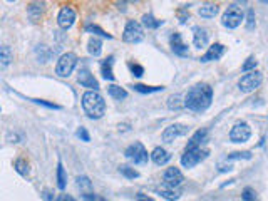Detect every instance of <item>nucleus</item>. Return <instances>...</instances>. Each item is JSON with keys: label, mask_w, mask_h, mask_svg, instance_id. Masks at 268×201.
Masks as SVG:
<instances>
[{"label": "nucleus", "mask_w": 268, "mask_h": 201, "mask_svg": "<svg viewBox=\"0 0 268 201\" xmlns=\"http://www.w3.org/2000/svg\"><path fill=\"white\" fill-rule=\"evenodd\" d=\"M211 100H213V89L208 84L199 82L194 84L186 92V96H184V108L194 111V113H203V111H206L211 106Z\"/></svg>", "instance_id": "nucleus-1"}, {"label": "nucleus", "mask_w": 268, "mask_h": 201, "mask_svg": "<svg viewBox=\"0 0 268 201\" xmlns=\"http://www.w3.org/2000/svg\"><path fill=\"white\" fill-rule=\"evenodd\" d=\"M82 109L91 119H99L106 113V100L97 91H87L82 94Z\"/></svg>", "instance_id": "nucleus-2"}, {"label": "nucleus", "mask_w": 268, "mask_h": 201, "mask_svg": "<svg viewBox=\"0 0 268 201\" xmlns=\"http://www.w3.org/2000/svg\"><path fill=\"white\" fill-rule=\"evenodd\" d=\"M243 20H245L243 9L238 7L237 4L228 5V9L225 10V14L221 17V24L223 27H226V29H237Z\"/></svg>", "instance_id": "nucleus-3"}, {"label": "nucleus", "mask_w": 268, "mask_h": 201, "mask_svg": "<svg viewBox=\"0 0 268 201\" xmlns=\"http://www.w3.org/2000/svg\"><path fill=\"white\" fill-rule=\"evenodd\" d=\"M208 156H210V151L205 148H194V149L184 148V153L181 156V164L184 168H194L201 161H205Z\"/></svg>", "instance_id": "nucleus-4"}, {"label": "nucleus", "mask_w": 268, "mask_h": 201, "mask_svg": "<svg viewBox=\"0 0 268 201\" xmlns=\"http://www.w3.org/2000/svg\"><path fill=\"white\" fill-rule=\"evenodd\" d=\"M77 65V55L72 54V52H67L62 54L55 64V74L60 76V77H69L72 74V71L76 69Z\"/></svg>", "instance_id": "nucleus-5"}, {"label": "nucleus", "mask_w": 268, "mask_h": 201, "mask_svg": "<svg viewBox=\"0 0 268 201\" xmlns=\"http://www.w3.org/2000/svg\"><path fill=\"white\" fill-rule=\"evenodd\" d=\"M263 82V74L258 71H253V72H248L245 74L242 79L238 81V89L242 92H253L255 89H258Z\"/></svg>", "instance_id": "nucleus-6"}, {"label": "nucleus", "mask_w": 268, "mask_h": 201, "mask_svg": "<svg viewBox=\"0 0 268 201\" xmlns=\"http://www.w3.org/2000/svg\"><path fill=\"white\" fill-rule=\"evenodd\" d=\"M144 39V30L143 25L136 20H129L124 27V32H122V41L127 44H138Z\"/></svg>", "instance_id": "nucleus-7"}, {"label": "nucleus", "mask_w": 268, "mask_h": 201, "mask_svg": "<svg viewBox=\"0 0 268 201\" xmlns=\"http://www.w3.org/2000/svg\"><path fill=\"white\" fill-rule=\"evenodd\" d=\"M124 156L129 161H132L134 164H146L149 159L148 151L141 143H132L131 146H127L124 151Z\"/></svg>", "instance_id": "nucleus-8"}, {"label": "nucleus", "mask_w": 268, "mask_h": 201, "mask_svg": "<svg viewBox=\"0 0 268 201\" xmlns=\"http://www.w3.org/2000/svg\"><path fill=\"white\" fill-rule=\"evenodd\" d=\"M250 138H251V127L248 122H245V121L234 122V126L230 131V141L242 144V143H247Z\"/></svg>", "instance_id": "nucleus-9"}, {"label": "nucleus", "mask_w": 268, "mask_h": 201, "mask_svg": "<svg viewBox=\"0 0 268 201\" xmlns=\"http://www.w3.org/2000/svg\"><path fill=\"white\" fill-rule=\"evenodd\" d=\"M189 131V127L186 124H171L170 127H166V129L163 131V141L164 143H171L175 141V139L181 138V136H186Z\"/></svg>", "instance_id": "nucleus-10"}, {"label": "nucleus", "mask_w": 268, "mask_h": 201, "mask_svg": "<svg viewBox=\"0 0 268 201\" xmlns=\"http://www.w3.org/2000/svg\"><path fill=\"white\" fill-rule=\"evenodd\" d=\"M74 22H76V10L72 9V7H62L60 9V12L57 15V24L60 29H71L72 25H74Z\"/></svg>", "instance_id": "nucleus-11"}, {"label": "nucleus", "mask_w": 268, "mask_h": 201, "mask_svg": "<svg viewBox=\"0 0 268 201\" xmlns=\"http://www.w3.org/2000/svg\"><path fill=\"white\" fill-rule=\"evenodd\" d=\"M163 180H164V184L166 186H171V188H176V186H180V184L183 183V173L178 170V168H168V170L164 171V175H163Z\"/></svg>", "instance_id": "nucleus-12"}, {"label": "nucleus", "mask_w": 268, "mask_h": 201, "mask_svg": "<svg viewBox=\"0 0 268 201\" xmlns=\"http://www.w3.org/2000/svg\"><path fill=\"white\" fill-rule=\"evenodd\" d=\"M77 82H79L82 87H87L89 91H97V89H99L97 79L91 74V71H89V69H81L79 71V76H77Z\"/></svg>", "instance_id": "nucleus-13"}, {"label": "nucleus", "mask_w": 268, "mask_h": 201, "mask_svg": "<svg viewBox=\"0 0 268 201\" xmlns=\"http://www.w3.org/2000/svg\"><path fill=\"white\" fill-rule=\"evenodd\" d=\"M170 44H171V50L175 52L176 55H181V57H186V55L189 54V49L186 44L183 42V37H181V34H171V37H170Z\"/></svg>", "instance_id": "nucleus-14"}, {"label": "nucleus", "mask_w": 268, "mask_h": 201, "mask_svg": "<svg viewBox=\"0 0 268 201\" xmlns=\"http://www.w3.org/2000/svg\"><path fill=\"white\" fill-rule=\"evenodd\" d=\"M226 47L223 46V44H213L208 50H206L205 55H201V62H211V60H218L223 57V54H225Z\"/></svg>", "instance_id": "nucleus-15"}, {"label": "nucleus", "mask_w": 268, "mask_h": 201, "mask_svg": "<svg viewBox=\"0 0 268 201\" xmlns=\"http://www.w3.org/2000/svg\"><path fill=\"white\" fill-rule=\"evenodd\" d=\"M210 42V34L205 27H194L193 29V44L196 49H203L208 46Z\"/></svg>", "instance_id": "nucleus-16"}, {"label": "nucleus", "mask_w": 268, "mask_h": 201, "mask_svg": "<svg viewBox=\"0 0 268 201\" xmlns=\"http://www.w3.org/2000/svg\"><path fill=\"white\" fill-rule=\"evenodd\" d=\"M206 138H208V131L206 129H198L196 132L189 138V141L186 144L188 149H194V148H203V144L206 143Z\"/></svg>", "instance_id": "nucleus-17"}, {"label": "nucleus", "mask_w": 268, "mask_h": 201, "mask_svg": "<svg viewBox=\"0 0 268 201\" xmlns=\"http://www.w3.org/2000/svg\"><path fill=\"white\" fill-rule=\"evenodd\" d=\"M151 159L154 161V164H158V166H164L168 161L171 159V154L168 153V151L164 148H154L153 149V153H151Z\"/></svg>", "instance_id": "nucleus-18"}, {"label": "nucleus", "mask_w": 268, "mask_h": 201, "mask_svg": "<svg viewBox=\"0 0 268 201\" xmlns=\"http://www.w3.org/2000/svg\"><path fill=\"white\" fill-rule=\"evenodd\" d=\"M156 193L161 194V196H163L164 199H168V201H176V199H180V196H181V191H178V189L171 188V186H166V184L159 186L158 189H156Z\"/></svg>", "instance_id": "nucleus-19"}, {"label": "nucleus", "mask_w": 268, "mask_h": 201, "mask_svg": "<svg viewBox=\"0 0 268 201\" xmlns=\"http://www.w3.org/2000/svg\"><path fill=\"white\" fill-rule=\"evenodd\" d=\"M113 64H114V57L113 55H109L108 59L103 60V64H100V74L106 81H114V72H113Z\"/></svg>", "instance_id": "nucleus-20"}, {"label": "nucleus", "mask_w": 268, "mask_h": 201, "mask_svg": "<svg viewBox=\"0 0 268 201\" xmlns=\"http://www.w3.org/2000/svg\"><path fill=\"white\" fill-rule=\"evenodd\" d=\"M87 50H89V54L94 55V57H99L100 52H103V41L97 37H91L87 42Z\"/></svg>", "instance_id": "nucleus-21"}, {"label": "nucleus", "mask_w": 268, "mask_h": 201, "mask_svg": "<svg viewBox=\"0 0 268 201\" xmlns=\"http://www.w3.org/2000/svg\"><path fill=\"white\" fill-rule=\"evenodd\" d=\"M220 12V7L216 4H206L203 7H199L198 14L203 17V19H213V17Z\"/></svg>", "instance_id": "nucleus-22"}, {"label": "nucleus", "mask_w": 268, "mask_h": 201, "mask_svg": "<svg viewBox=\"0 0 268 201\" xmlns=\"http://www.w3.org/2000/svg\"><path fill=\"white\" fill-rule=\"evenodd\" d=\"M76 181H77V188H79L84 194H92V183L87 176H77Z\"/></svg>", "instance_id": "nucleus-23"}, {"label": "nucleus", "mask_w": 268, "mask_h": 201, "mask_svg": "<svg viewBox=\"0 0 268 201\" xmlns=\"http://www.w3.org/2000/svg\"><path fill=\"white\" fill-rule=\"evenodd\" d=\"M42 7L44 4H39V2H34L29 5V9H27V12H29V19L32 22H37L41 19V14H42Z\"/></svg>", "instance_id": "nucleus-24"}, {"label": "nucleus", "mask_w": 268, "mask_h": 201, "mask_svg": "<svg viewBox=\"0 0 268 201\" xmlns=\"http://www.w3.org/2000/svg\"><path fill=\"white\" fill-rule=\"evenodd\" d=\"M143 25L146 27V29H159V27L163 25V20H158L154 15L146 14V15H143Z\"/></svg>", "instance_id": "nucleus-25"}, {"label": "nucleus", "mask_w": 268, "mask_h": 201, "mask_svg": "<svg viewBox=\"0 0 268 201\" xmlns=\"http://www.w3.org/2000/svg\"><path fill=\"white\" fill-rule=\"evenodd\" d=\"M108 94L113 99H116V100H121V99H126L127 97V91L126 89H122L121 86H109V89H108Z\"/></svg>", "instance_id": "nucleus-26"}, {"label": "nucleus", "mask_w": 268, "mask_h": 201, "mask_svg": "<svg viewBox=\"0 0 268 201\" xmlns=\"http://www.w3.org/2000/svg\"><path fill=\"white\" fill-rule=\"evenodd\" d=\"M181 94H175V96H170L168 99V108L171 111H180L181 108H184V100H181Z\"/></svg>", "instance_id": "nucleus-27"}, {"label": "nucleus", "mask_w": 268, "mask_h": 201, "mask_svg": "<svg viewBox=\"0 0 268 201\" xmlns=\"http://www.w3.org/2000/svg\"><path fill=\"white\" fill-rule=\"evenodd\" d=\"M14 168H15V171L19 173L20 176H29V163L24 159V158H19V159H15V163H14Z\"/></svg>", "instance_id": "nucleus-28"}, {"label": "nucleus", "mask_w": 268, "mask_h": 201, "mask_svg": "<svg viewBox=\"0 0 268 201\" xmlns=\"http://www.w3.org/2000/svg\"><path fill=\"white\" fill-rule=\"evenodd\" d=\"M163 86H143V84H136L134 86V91L141 92V94H153V92H161L163 91Z\"/></svg>", "instance_id": "nucleus-29"}, {"label": "nucleus", "mask_w": 268, "mask_h": 201, "mask_svg": "<svg viewBox=\"0 0 268 201\" xmlns=\"http://www.w3.org/2000/svg\"><path fill=\"white\" fill-rule=\"evenodd\" d=\"M86 32L94 34V37L100 36V37H104V39H113V36H111V34H108L106 30L100 29L99 25H94V24H87V25H86Z\"/></svg>", "instance_id": "nucleus-30"}, {"label": "nucleus", "mask_w": 268, "mask_h": 201, "mask_svg": "<svg viewBox=\"0 0 268 201\" xmlns=\"http://www.w3.org/2000/svg\"><path fill=\"white\" fill-rule=\"evenodd\" d=\"M0 60H2V67H7L12 60V52H10L9 46H2L0 47Z\"/></svg>", "instance_id": "nucleus-31"}, {"label": "nucleus", "mask_w": 268, "mask_h": 201, "mask_svg": "<svg viewBox=\"0 0 268 201\" xmlns=\"http://www.w3.org/2000/svg\"><path fill=\"white\" fill-rule=\"evenodd\" d=\"M119 173L124 178H127V180H136V178H139V173L134 170V168L131 166H119Z\"/></svg>", "instance_id": "nucleus-32"}, {"label": "nucleus", "mask_w": 268, "mask_h": 201, "mask_svg": "<svg viewBox=\"0 0 268 201\" xmlns=\"http://www.w3.org/2000/svg\"><path fill=\"white\" fill-rule=\"evenodd\" d=\"M65 184H67V176H65L64 166H62V163H59L57 164V188L64 189Z\"/></svg>", "instance_id": "nucleus-33"}, {"label": "nucleus", "mask_w": 268, "mask_h": 201, "mask_svg": "<svg viewBox=\"0 0 268 201\" xmlns=\"http://www.w3.org/2000/svg\"><path fill=\"white\" fill-rule=\"evenodd\" d=\"M242 199L243 201H260L258 198V194H256V191L253 188H245L243 191H242Z\"/></svg>", "instance_id": "nucleus-34"}, {"label": "nucleus", "mask_w": 268, "mask_h": 201, "mask_svg": "<svg viewBox=\"0 0 268 201\" xmlns=\"http://www.w3.org/2000/svg\"><path fill=\"white\" fill-rule=\"evenodd\" d=\"M256 65H258V60H256V59L253 57V55H250V57L243 62L242 71H243V72H247V74H248V72H253V71H255V67H256Z\"/></svg>", "instance_id": "nucleus-35"}, {"label": "nucleus", "mask_w": 268, "mask_h": 201, "mask_svg": "<svg viewBox=\"0 0 268 201\" xmlns=\"http://www.w3.org/2000/svg\"><path fill=\"white\" fill-rule=\"evenodd\" d=\"M228 159L234 161V159H251V153L250 151H237V153L228 154Z\"/></svg>", "instance_id": "nucleus-36"}, {"label": "nucleus", "mask_w": 268, "mask_h": 201, "mask_svg": "<svg viewBox=\"0 0 268 201\" xmlns=\"http://www.w3.org/2000/svg\"><path fill=\"white\" fill-rule=\"evenodd\" d=\"M129 69H131V72H132L134 77H143V76H144V67H143V65L129 62Z\"/></svg>", "instance_id": "nucleus-37"}, {"label": "nucleus", "mask_w": 268, "mask_h": 201, "mask_svg": "<svg viewBox=\"0 0 268 201\" xmlns=\"http://www.w3.org/2000/svg\"><path fill=\"white\" fill-rule=\"evenodd\" d=\"M247 29L248 30L255 29V10L253 9H248V12H247Z\"/></svg>", "instance_id": "nucleus-38"}, {"label": "nucleus", "mask_w": 268, "mask_h": 201, "mask_svg": "<svg viewBox=\"0 0 268 201\" xmlns=\"http://www.w3.org/2000/svg\"><path fill=\"white\" fill-rule=\"evenodd\" d=\"M76 136L79 138L81 141H84V143H89V141H91V136H89V132H87L86 127H79V129L76 131Z\"/></svg>", "instance_id": "nucleus-39"}, {"label": "nucleus", "mask_w": 268, "mask_h": 201, "mask_svg": "<svg viewBox=\"0 0 268 201\" xmlns=\"http://www.w3.org/2000/svg\"><path fill=\"white\" fill-rule=\"evenodd\" d=\"M178 15H180V22H181V24H186V20L189 19L188 7H183V9L178 10Z\"/></svg>", "instance_id": "nucleus-40"}, {"label": "nucleus", "mask_w": 268, "mask_h": 201, "mask_svg": "<svg viewBox=\"0 0 268 201\" xmlns=\"http://www.w3.org/2000/svg\"><path fill=\"white\" fill-rule=\"evenodd\" d=\"M34 103L42 104V106H46V108H50V109H60V106L54 104V103H47V100H42V99H34Z\"/></svg>", "instance_id": "nucleus-41"}, {"label": "nucleus", "mask_w": 268, "mask_h": 201, "mask_svg": "<svg viewBox=\"0 0 268 201\" xmlns=\"http://www.w3.org/2000/svg\"><path fill=\"white\" fill-rule=\"evenodd\" d=\"M84 201H108L106 198H103V196H99V194H84Z\"/></svg>", "instance_id": "nucleus-42"}, {"label": "nucleus", "mask_w": 268, "mask_h": 201, "mask_svg": "<svg viewBox=\"0 0 268 201\" xmlns=\"http://www.w3.org/2000/svg\"><path fill=\"white\" fill-rule=\"evenodd\" d=\"M233 170V166L230 163H220L218 164V171L220 173H226V171H231Z\"/></svg>", "instance_id": "nucleus-43"}, {"label": "nucleus", "mask_w": 268, "mask_h": 201, "mask_svg": "<svg viewBox=\"0 0 268 201\" xmlns=\"http://www.w3.org/2000/svg\"><path fill=\"white\" fill-rule=\"evenodd\" d=\"M55 201H76V199L72 198L71 194H59L57 199H55Z\"/></svg>", "instance_id": "nucleus-44"}, {"label": "nucleus", "mask_w": 268, "mask_h": 201, "mask_svg": "<svg viewBox=\"0 0 268 201\" xmlns=\"http://www.w3.org/2000/svg\"><path fill=\"white\" fill-rule=\"evenodd\" d=\"M136 201H154L153 198H149L148 194H143V193H138Z\"/></svg>", "instance_id": "nucleus-45"}, {"label": "nucleus", "mask_w": 268, "mask_h": 201, "mask_svg": "<svg viewBox=\"0 0 268 201\" xmlns=\"http://www.w3.org/2000/svg\"><path fill=\"white\" fill-rule=\"evenodd\" d=\"M116 5H117V9L122 10V12H124V10H126V2H122V4H121V2H117Z\"/></svg>", "instance_id": "nucleus-46"}, {"label": "nucleus", "mask_w": 268, "mask_h": 201, "mask_svg": "<svg viewBox=\"0 0 268 201\" xmlns=\"http://www.w3.org/2000/svg\"><path fill=\"white\" fill-rule=\"evenodd\" d=\"M44 198H46L47 201H50V199H52V196H50V191H49V189L46 191V194H44Z\"/></svg>", "instance_id": "nucleus-47"}]
</instances>
